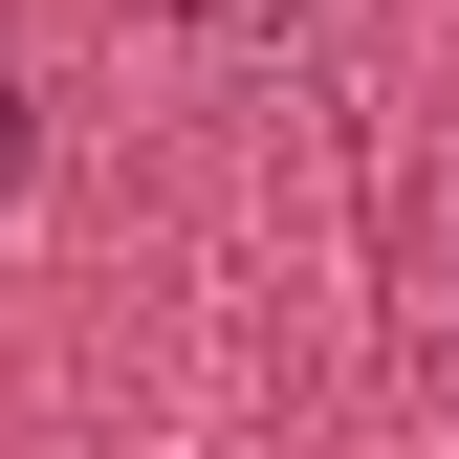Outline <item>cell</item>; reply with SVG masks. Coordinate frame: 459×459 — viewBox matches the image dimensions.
<instances>
[{
  "label": "cell",
  "instance_id": "obj_1",
  "mask_svg": "<svg viewBox=\"0 0 459 459\" xmlns=\"http://www.w3.org/2000/svg\"><path fill=\"white\" fill-rule=\"evenodd\" d=\"M22 153H44V132H22V88H0V197H22Z\"/></svg>",
  "mask_w": 459,
  "mask_h": 459
}]
</instances>
